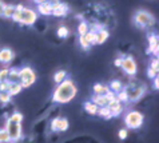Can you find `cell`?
<instances>
[{"label":"cell","mask_w":159,"mask_h":143,"mask_svg":"<svg viewBox=\"0 0 159 143\" xmlns=\"http://www.w3.org/2000/svg\"><path fill=\"white\" fill-rule=\"evenodd\" d=\"M78 94V88L75 86V83L70 79H64L61 83L58 84L56 90L54 91V95H52V100L55 103H68L71 102Z\"/></svg>","instance_id":"6da1fadb"},{"label":"cell","mask_w":159,"mask_h":143,"mask_svg":"<svg viewBox=\"0 0 159 143\" xmlns=\"http://www.w3.org/2000/svg\"><path fill=\"white\" fill-rule=\"evenodd\" d=\"M11 19L17 23L25 24V25H32L35 24V21L38 20V13L34 10H30V8H21V10H15L14 15L11 16Z\"/></svg>","instance_id":"7a4b0ae2"},{"label":"cell","mask_w":159,"mask_h":143,"mask_svg":"<svg viewBox=\"0 0 159 143\" xmlns=\"http://www.w3.org/2000/svg\"><path fill=\"white\" fill-rule=\"evenodd\" d=\"M36 82V74L31 67H21L19 68V83L23 88H28Z\"/></svg>","instance_id":"3957f363"},{"label":"cell","mask_w":159,"mask_h":143,"mask_svg":"<svg viewBox=\"0 0 159 143\" xmlns=\"http://www.w3.org/2000/svg\"><path fill=\"white\" fill-rule=\"evenodd\" d=\"M144 122V117L142 113L139 111H130L129 114L125 117V123L129 128H132V130H136V128L142 127V124Z\"/></svg>","instance_id":"277c9868"},{"label":"cell","mask_w":159,"mask_h":143,"mask_svg":"<svg viewBox=\"0 0 159 143\" xmlns=\"http://www.w3.org/2000/svg\"><path fill=\"white\" fill-rule=\"evenodd\" d=\"M134 23L140 28H146V27H150L154 23V17L147 11H138L134 16Z\"/></svg>","instance_id":"5b68a950"},{"label":"cell","mask_w":159,"mask_h":143,"mask_svg":"<svg viewBox=\"0 0 159 143\" xmlns=\"http://www.w3.org/2000/svg\"><path fill=\"white\" fill-rule=\"evenodd\" d=\"M10 135V139L11 141H19L21 138V123H17V122H12V120L8 119L7 123H6V127H4Z\"/></svg>","instance_id":"8992f818"},{"label":"cell","mask_w":159,"mask_h":143,"mask_svg":"<svg viewBox=\"0 0 159 143\" xmlns=\"http://www.w3.org/2000/svg\"><path fill=\"white\" fill-rule=\"evenodd\" d=\"M120 67L125 70V72L127 75H135L136 74V70H138V66H136V62L134 60V58L131 56H126V58H122V63Z\"/></svg>","instance_id":"52a82bcc"},{"label":"cell","mask_w":159,"mask_h":143,"mask_svg":"<svg viewBox=\"0 0 159 143\" xmlns=\"http://www.w3.org/2000/svg\"><path fill=\"white\" fill-rule=\"evenodd\" d=\"M148 53H154V56L158 58L159 52V43H158V35H148Z\"/></svg>","instance_id":"ba28073f"},{"label":"cell","mask_w":159,"mask_h":143,"mask_svg":"<svg viewBox=\"0 0 159 143\" xmlns=\"http://www.w3.org/2000/svg\"><path fill=\"white\" fill-rule=\"evenodd\" d=\"M107 107L110 108V111H111L112 117H119V115L123 113V104L116 99V98H114L112 100H110Z\"/></svg>","instance_id":"9c48e42d"},{"label":"cell","mask_w":159,"mask_h":143,"mask_svg":"<svg viewBox=\"0 0 159 143\" xmlns=\"http://www.w3.org/2000/svg\"><path fill=\"white\" fill-rule=\"evenodd\" d=\"M67 12H68V7L66 6V4L59 3L58 0L52 4V13H51V15L60 17V16H66V15H67Z\"/></svg>","instance_id":"30bf717a"},{"label":"cell","mask_w":159,"mask_h":143,"mask_svg":"<svg viewBox=\"0 0 159 143\" xmlns=\"http://www.w3.org/2000/svg\"><path fill=\"white\" fill-rule=\"evenodd\" d=\"M15 58V53L12 50H10V48H3V50H0V62L2 63H11L12 59Z\"/></svg>","instance_id":"8fae6325"},{"label":"cell","mask_w":159,"mask_h":143,"mask_svg":"<svg viewBox=\"0 0 159 143\" xmlns=\"http://www.w3.org/2000/svg\"><path fill=\"white\" fill-rule=\"evenodd\" d=\"M110 100H112V99H110L107 95H96V94H94L92 98H91V102H92V103H95L98 107L107 106L110 103Z\"/></svg>","instance_id":"7c38bea8"},{"label":"cell","mask_w":159,"mask_h":143,"mask_svg":"<svg viewBox=\"0 0 159 143\" xmlns=\"http://www.w3.org/2000/svg\"><path fill=\"white\" fill-rule=\"evenodd\" d=\"M38 12L40 13V15H44V16L51 15V13H52V4L50 2L38 4Z\"/></svg>","instance_id":"4fadbf2b"},{"label":"cell","mask_w":159,"mask_h":143,"mask_svg":"<svg viewBox=\"0 0 159 143\" xmlns=\"http://www.w3.org/2000/svg\"><path fill=\"white\" fill-rule=\"evenodd\" d=\"M21 90H23V87H21V84L19 82H10V86H8V94H10L11 96L14 95H17V94H20Z\"/></svg>","instance_id":"5bb4252c"},{"label":"cell","mask_w":159,"mask_h":143,"mask_svg":"<svg viewBox=\"0 0 159 143\" xmlns=\"http://www.w3.org/2000/svg\"><path fill=\"white\" fill-rule=\"evenodd\" d=\"M127 94H129V100H138L140 96H143V94H144V87L134 88V90H131L130 92L127 91Z\"/></svg>","instance_id":"9a60e30c"},{"label":"cell","mask_w":159,"mask_h":143,"mask_svg":"<svg viewBox=\"0 0 159 143\" xmlns=\"http://www.w3.org/2000/svg\"><path fill=\"white\" fill-rule=\"evenodd\" d=\"M108 38H110V34H108L107 30L96 31V44H103Z\"/></svg>","instance_id":"2e32d148"},{"label":"cell","mask_w":159,"mask_h":143,"mask_svg":"<svg viewBox=\"0 0 159 143\" xmlns=\"http://www.w3.org/2000/svg\"><path fill=\"white\" fill-rule=\"evenodd\" d=\"M92 90H94V94H96V95H106V94H108L111 91L108 88V86H104V84H100V83H96L92 87Z\"/></svg>","instance_id":"e0dca14e"},{"label":"cell","mask_w":159,"mask_h":143,"mask_svg":"<svg viewBox=\"0 0 159 143\" xmlns=\"http://www.w3.org/2000/svg\"><path fill=\"white\" fill-rule=\"evenodd\" d=\"M98 114H99V117H102L103 119H111L112 118V114H111V111H110V108L107 106L99 107V108H98Z\"/></svg>","instance_id":"ac0fdd59"},{"label":"cell","mask_w":159,"mask_h":143,"mask_svg":"<svg viewBox=\"0 0 159 143\" xmlns=\"http://www.w3.org/2000/svg\"><path fill=\"white\" fill-rule=\"evenodd\" d=\"M98 108H99V107L96 106L95 103H92V102H86V103H84V110L87 111L88 114H91V115H96V114H98Z\"/></svg>","instance_id":"d6986e66"},{"label":"cell","mask_w":159,"mask_h":143,"mask_svg":"<svg viewBox=\"0 0 159 143\" xmlns=\"http://www.w3.org/2000/svg\"><path fill=\"white\" fill-rule=\"evenodd\" d=\"M83 36L90 43V46H96V32L95 31H87V34L83 35Z\"/></svg>","instance_id":"ffe728a7"},{"label":"cell","mask_w":159,"mask_h":143,"mask_svg":"<svg viewBox=\"0 0 159 143\" xmlns=\"http://www.w3.org/2000/svg\"><path fill=\"white\" fill-rule=\"evenodd\" d=\"M10 82H19V68H11L8 71V79Z\"/></svg>","instance_id":"44dd1931"},{"label":"cell","mask_w":159,"mask_h":143,"mask_svg":"<svg viewBox=\"0 0 159 143\" xmlns=\"http://www.w3.org/2000/svg\"><path fill=\"white\" fill-rule=\"evenodd\" d=\"M108 88H110V90H111L114 94H118L119 91H122V90H123V84L119 82V80H114V82L110 83Z\"/></svg>","instance_id":"7402d4cb"},{"label":"cell","mask_w":159,"mask_h":143,"mask_svg":"<svg viewBox=\"0 0 159 143\" xmlns=\"http://www.w3.org/2000/svg\"><path fill=\"white\" fill-rule=\"evenodd\" d=\"M66 78H67V72H66L64 70H60L54 75V80H55V83H58V84L63 82Z\"/></svg>","instance_id":"603a6c76"},{"label":"cell","mask_w":159,"mask_h":143,"mask_svg":"<svg viewBox=\"0 0 159 143\" xmlns=\"http://www.w3.org/2000/svg\"><path fill=\"white\" fill-rule=\"evenodd\" d=\"M116 99L120 102V103H126V102H129V94H127V90L119 91L118 95H116Z\"/></svg>","instance_id":"cb8c5ba5"},{"label":"cell","mask_w":159,"mask_h":143,"mask_svg":"<svg viewBox=\"0 0 159 143\" xmlns=\"http://www.w3.org/2000/svg\"><path fill=\"white\" fill-rule=\"evenodd\" d=\"M70 126L68 120L66 118H60L59 119V126H58V131H67V128Z\"/></svg>","instance_id":"d4e9b609"},{"label":"cell","mask_w":159,"mask_h":143,"mask_svg":"<svg viewBox=\"0 0 159 143\" xmlns=\"http://www.w3.org/2000/svg\"><path fill=\"white\" fill-rule=\"evenodd\" d=\"M11 139H10V135L6 128H0V143H8Z\"/></svg>","instance_id":"484cf974"},{"label":"cell","mask_w":159,"mask_h":143,"mask_svg":"<svg viewBox=\"0 0 159 143\" xmlns=\"http://www.w3.org/2000/svg\"><path fill=\"white\" fill-rule=\"evenodd\" d=\"M15 12V7L14 6H6L3 10V16L4 17H11L12 15H14Z\"/></svg>","instance_id":"4316f807"},{"label":"cell","mask_w":159,"mask_h":143,"mask_svg":"<svg viewBox=\"0 0 159 143\" xmlns=\"http://www.w3.org/2000/svg\"><path fill=\"white\" fill-rule=\"evenodd\" d=\"M10 100H11V95L7 91L0 92V103L7 104V103H10Z\"/></svg>","instance_id":"83f0119b"},{"label":"cell","mask_w":159,"mask_h":143,"mask_svg":"<svg viewBox=\"0 0 159 143\" xmlns=\"http://www.w3.org/2000/svg\"><path fill=\"white\" fill-rule=\"evenodd\" d=\"M87 31H88V24L86 23V21H82L80 24H79L78 27V32L80 36H83V35H86L87 34Z\"/></svg>","instance_id":"f1b7e54d"},{"label":"cell","mask_w":159,"mask_h":143,"mask_svg":"<svg viewBox=\"0 0 159 143\" xmlns=\"http://www.w3.org/2000/svg\"><path fill=\"white\" fill-rule=\"evenodd\" d=\"M70 35V31L67 30V27H60V28L58 30V36L59 38H67Z\"/></svg>","instance_id":"f546056e"},{"label":"cell","mask_w":159,"mask_h":143,"mask_svg":"<svg viewBox=\"0 0 159 143\" xmlns=\"http://www.w3.org/2000/svg\"><path fill=\"white\" fill-rule=\"evenodd\" d=\"M10 120H12V122H17V123H21V120H23V115H21L20 113H15L11 115Z\"/></svg>","instance_id":"4dcf8cb0"},{"label":"cell","mask_w":159,"mask_h":143,"mask_svg":"<svg viewBox=\"0 0 159 143\" xmlns=\"http://www.w3.org/2000/svg\"><path fill=\"white\" fill-rule=\"evenodd\" d=\"M8 68H3L2 71H0V82H4V80L8 79Z\"/></svg>","instance_id":"1f68e13d"},{"label":"cell","mask_w":159,"mask_h":143,"mask_svg":"<svg viewBox=\"0 0 159 143\" xmlns=\"http://www.w3.org/2000/svg\"><path fill=\"white\" fill-rule=\"evenodd\" d=\"M79 43H80V46L84 48V50H88V48L91 47V46H90V43H88L87 40L84 39V36H80V38H79Z\"/></svg>","instance_id":"d6a6232c"},{"label":"cell","mask_w":159,"mask_h":143,"mask_svg":"<svg viewBox=\"0 0 159 143\" xmlns=\"http://www.w3.org/2000/svg\"><path fill=\"white\" fill-rule=\"evenodd\" d=\"M59 119H60V118H55V119H52V122H51V130H52V131H58Z\"/></svg>","instance_id":"836d02e7"},{"label":"cell","mask_w":159,"mask_h":143,"mask_svg":"<svg viewBox=\"0 0 159 143\" xmlns=\"http://www.w3.org/2000/svg\"><path fill=\"white\" fill-rule=\"evenodd\" d=\"M150 67L154 68L155 71H159V60H158V58H154V59L151 60V64H150Z\"/></svg>","instance_id":"e575fe53"},{"label":"cell","mask_w":159,"mask_h":143,"mask_svg":"<svg viewBox=\"0 0 159 143\" xmlns=\"http://www.w3.org/2000/svg\"><path fill=\"white\" fill-rule=\"evenodd\" d=\"M118 135H119V138H120V139H126L127 135H129V131H127L126 128H122V130H119Z\"/></svg>","instance_id":"d590c367"},{"label":"cell","mask_w":159,"mask_h":143,"mask_svg":"<svg viewBox=\"0 0 159 143\" xmlns=\"http://www.w3.org/2000/svg\"><path fill=\"white\" fill-rule=\"evenodd\" d=\"M158 72H159V71H155V70H154V68H151V67H150V68H148V71H147V75H148V78H155V76H158Z\"/></svg>","instance_id":"8d00e7d4"},{"label":"cell","mask_w":159,"mask_h":143,"mask_svg":"<svg viewBox=\"0 0 159 143\" xmlns=\"http://www.w3.org/2000/svg\"><path fill=\"white\" fill-rule=\"evenodd\" d=\"M154 87H155V90L159 88V79H158V76L154 78Z\"/></svg>","instance_id":"74e56055"},{"label":"cell","mask_w":159,"mask_h":143,"mask_svg":"<svg viewBox=\"0 0 159 143\" xmlns=\"http://www.w3.org/2000/svg\"><path fill=\"white\" fill-rule=\"evenodd\" d=\"M120 63H122V58H116L115 62H114V64H115L116 67H120Z\"/></svg>","instance_id":"f35d334b"},{"label":"cell","mask_w":159,"mask_h":143,"mask_svg":"<svg viewBox=\"0 0 159 143\" xmlns=\"http://www.w3.org/2000/svg\"><path fill=\"white\" fill-rule=\"evenodd\" d=\"M4 7H6V4H4L2 0H0V15H3V10H4Z\"/></svg>","instance_id":"ab89813d"},{"label":"cell","mask_w":159,"mask_h":143,"mask_svg":"<svg viewBox=\"0 0 159 143\" xmlns=\"http://www.w3.org/2000/svg\"><path fill=\"white\" fill-rule=\"evenodd\" d=\"M38 4H40V3H46V2H50V0H36Z\"/></svg>","instance_id":"60d3db41"}]
</instances>
